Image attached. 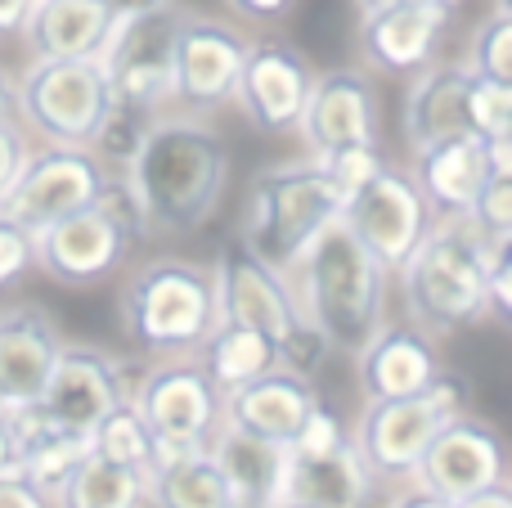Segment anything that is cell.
Segmentation results:
<instances>
[{
	"label": "cell",
	"mask_w": 512,
	"mask_h": 508,
	"mask_svg": "<svg viewBox=\"0 0 512 508\" xmlns=\"http://www.w3.org/2000/svg\"><path fill=\"white\" fill-rule=\"evenodd\" d=\"M230 144L203 113L149 117L140 144L122 167V189L144 234L185 239L212 225L230 189Z\"/></svg>",
	"instance_id": "cell-1"
},
{
	"label": "cell",
	"mask_w": 512,
	"mask_h": 508,
	"mask_svg": "<svg viewBox=\"0 0 512 508\" xmlns=\"http://www.w3.org/2000/svg\"><path fill=\"white\" fill-rule=\"evenodd\" d=\"M117 18L113 0H32L18 36L32 59H99Z\"/></svg>",
	"instance_id": "cell-24"
},
{
	"label": "cell",
	"mask_w": 512,
	"mask_h": 508,
	"mask_svg": "<svg viewBox=\"0 0 512 508\" xmlns=\"http://www.w3.org/2000/svg\"><path fill=\"white\" fill-rule=\"evenodd\" d=\"M0 508H54V504L50 491H41L23 468H9V473H0Z\"/></svg>",
	"instance_id": "cell-40"
},
{
	"label": "cell",
	"mask_w": 512,
	"mask_h": 508,
	"mask_svg": "<svg viewBox=\"0 0 512 508\" xmlns=\"http://www.w3.org/2000/svg\"><path fill=\"white\" fill-rule=\"evenodd\" d=\"M59 342V324L41 302L0 306V410L41 401Z\"/></svg>",
	"instance_id": "cell-20"
},
{
	"label": "cell",
	"mask_w": 512,
	"mask_h": 508,
	"mask_svg": "<svg viewBox=\"0 0 512 508\" xmlns=\"http://www.w3.org/2000/svg\"><path fill=\"white\" fill-rule=\"evenodd\" d=\"M207 450H212L216 468H221L225 486H230L234 508H270L279 500V477H283V459H288L283 446H270V441L248 437V432L225 423Z\"/></svg>",
	"instance_id": "cell-28"
},
{
	"label": "cell",
	"mask_w": 512,
	"mask_h": 508,
	"mask_svg": "<svg viewBox=\"0 0 512 508\" xmlns=\"http://www.w3.org/2000/svg\"><path fill=\"white\" fill-rule=\"evenodd\" d=\"M454 508H512V491H508V482H499V486H486V491L463 495Z\"/></svg>",
	"instance_id": "cell-44"
},
{
	"label": "cell",
	"mask_w": 512,
	"mask_h": 508,
	"mask_svg": "<svg viewBox=\"0 0 512 508\" xmlns=\"http://www.w3.org/2000/svg\"><path fill=\"white\" fill-rule=\"evenodd\" d=\"M36 270V234L0 216V293Z\"/></svg>",
	"instance_id": "cell-37"
},
{
	"label": "cell",
	"mask_w": 512,
	"mask_h": 508,
	"mask_svg": "<svg viewBox=\"0 0 512 508\" xmlns=\"http://www.w3.org/2000/svg\"><path fill=\"white\" fill-rule=\"evenodd\" d=\"M486 315H495L499 324H508L512 315V243L490 252L486 266Z\"/></svg>",
	"instance_id": "cell-39"
},
{
	"label": "cell",
	"mask_w": 512,
	"mask_h": 508,
	"mask_svg": "<svg viewBox=\"0 0 512 508\" xmlns=\"http://www.w3.org/2000/svg\"><path fill=\"white\" fill-rule=\"evenodd\" d=\"M180 14L167 5L140 9V14H122L108 36L104 54V77L113 90V104L135 117H158L167 104H176V27Z\"/></svg>",
	"instance_id": "cell-8"
},
{
	"label": "cell",
	"mask_w": 512,
	"mask_h": 508,
	"mask_svg": "<svg viewBox=\"0 0 512 508\" xmlns=\"http://www.w3.org/2000/svg\"><path fill=\"white\" fill-rule=\"evenodd\" d=\"M117 315L126 342L140 356H194L198 342L221 320L212 266L189 257H149L122 279Z\"/></svg>",
	"instance_id": "cell-4"
},
{
	"label": "cell",
	"mask_w": 512,
	"mask_h": 508,
	"mask_svg": "<svg viewBox=\"0 0 512 508\" xmlns=\"http://www.w3.org/2000/svg\"><path fill=\"white\" fill-rule=\"evenodd\" d=\"M140 239H144L140 216H135L122 180H117L90 207L36 230V270L50 284L86 293V288H99L122 275L126 257H131V248Z\"/></svg>",
	"instance_id": "cell-6"
},
{
	"label": "cell",
	"mask_w": 512,
	"mask_h": 508,
	"mask_svg": "<svg viewBox=\"0 0 512 508\" xmlns=\"http://www.w3.org/2000/svg\"><path fill=\"white\" fill-rule=\"evenodd\" d=\"M468 63H427L414 72L405 90V108H400V131H405L409 149H427L436 140L468 131V113H463V95H468Z\"/></svg>",
	"instance_id": "cell-26"
},
{
	"label": "cell",
	"mask_w": 512,
	"mask_h": 508,
	"mask_svg": "<svg viewBox=\"0 0 512 508\" xmlns=\"http://www.w3.org/2000/svg\"><path fill=\"white\" fill-rule=\"evenodd\" d=\"M373 473L364 468L360 450H355L351 432L342 446L319 450V455H292L283 459L279 477V500L306 504V508H369L373 504Z\"/></svg>",
	"instance_id": "cell-23"
},
{
	"label": "cell",
	"mask_w": 512,
	"mask_h": 508,
	"mask_svg": "<svg viewBox=\"0 0 512 508\" xmlns=\"http://www.w3.org/2000/svg\"><path fill=\"white\" fill-rule=\"evenodd\" d=\"M346 198L328 180V171L315 158H292L256 171L248 203H243V248L261 257L265 266L288 270L310 248L324 225L342 216Z\"/></svg>",
	"instance_id": "cell-5"
},
{
	"label": "cell",
	"mask_w": 512,
	"mask_h": 508,
	"mask_svg": "<svg viewBox=\"0 0 512 508\" xmlns=\"http://www.w3.org/2000/svg\"><path fill=\"white\" fill-rule=\"evenodd\" d=\"M454 9L445 5H382L360 14V50L373 72L414 77L436 63L441 41L450 36Z\"/></svg>",
	"instance_id": "cell-19"
},
{
	"label": "cell",
	"mask_w": 512,
	"mask_h": 508,
	"mask_svg": "<svg viewBox=\"0 0 512 508\" xmlns=\"http://www.w3.org/2000/svg\"><path fill=\"white\" fill-rule=\"evenodd\" d=\"M342 441H346L342 419H337L324 401H315L306 410V419H301V432L292 437L288 450L292 455H319V450H333V446H342Z\"/></svg>",
	"instance_id": "cell-38"
},
{
	"label": "cell",
	"mask_w": 512,
	"mask_h": 508,
	"mask_svg": "<svg viewBox=\"0 0 512 508\" xmlns=\"http://www.w3.org/2000/svg\"><path fill=\"white\" fill-rule=\"evenodd\" d=\"M27 14H32V0H0V41L23 32Z\"/></svg>",
	"instance_id": "cell-43"
},
{
	"label": "cell",
	"mask_w": 512,
	"mask_h": 508,
	"mask_svg": "<svg viewBox=\"0 0 512 508\" xmlns=\"http://www.w3.org/2000/svg\"><path fill=\"white\" fill-rule=\"evenodd\" d=\"M27 158V135L18 122H0V198H5L9 180L18 176V167H23Z\"/></svg>",
	"instance_id": "cell-41"
},
{
	"label": "cell",
	"mask_w": 512,
	"mask_h": 508,
	"mask_svg": "<svg viewBox=\"0 0 512 508\" xmlns=\"http://www.w3.org/2000/svg\"><path fill=\"white\" fill-rule=\"evenodd\" d=\"M270 508H306V504H288V500H274Z\"/></svg>",
	"instance_id": "cell-50"
},
{
	"label": "cell",
	"mask_w": 512,
	"mask_h": 508,
	"mask_svg": "<svg viewBox=\"0 0 512 508\" xmlns=\"http://www.w3.org/2000/svg\"><path fill=\"white\" fill-rule=\"evenodd\" d=\"M315 68L310 59L288 41H248L234 86V104L256 131L265 135H292L297 117L306 108Z\"/></svg>",
	"instance_id": "cell-15"
},
{
	"label": "cell",
	"mask_w": 512,
	"mask_h": 508,
	"mask_svg": "<svg viewBox=\"0 0 512 508\" xmlns=\"http://www.w3.org/2000/svg\"><path fill=\"white\" fill-rule=\"evenodd\" d=\"M0 122H18V90L5 63H0Z\"/></svg>",
	"instance_id": "cell-45"
},
{
	"label": "cell",
	"mask_w": 512,
	"mask_h": 508,
	"mask_svg": "<svg viewBox=\"0 0 512 508\" xmlns=\"http://www.w3.org/2000/svg\"><path fill=\"white\" fill-rule=\"evenodd\" d=\"M315 162L328 171V180L337 185V194L342 198H351L355 189L373 176V171L387 167L382 153H378V144H346V149H333V153H324V158H315Z\"/></svg>",
	"instance_id": "cell-36"
},
{
	"label": "cell",
	"mask_w": 512,
	"mask_h": 508,
	"mask_svg": "<svg viewBox=\"0 0 512 508\" xmlns=\"http://www.w3.org/2000/svg\"><path fill=\"white\" fill-rule=\"evenodd\" d=\"M18 468V450H14V428H9V414L0 410V473Z\"/></svg>",
	"instance_id": "cell-47"
},
{
	"label": "cell",
	"mask_w": 512,
	"mask_h": 508,
	"mask_svg": "<svg viewBox=\"0 0 512 508\" xmlns=\"http://www.w3.org/2000/svg\"><path fill=\"white\" fill-rule=\"evenodd\" d=\"M342 221L351 225V234L373 252L387 275H396L409 261V252L423 243V234L432 230V207L418 194L414 176L400 167H382L355 189L342 203Z\"/></svg>",
	"instance_id": "cell-11"
},
{
	"label": "cell",
	"mask_w": 512,
	"mask_h": 508,
	"mask_svg": "<svg viewBox=\"0 0 512 508\" xmlns=\"http://www.w3.org/2000/svg\"><path fill=\"white\" fill-rule=\"evenodd\" d=\"M360 5V14H369V9H382V5H445V9H459L463 0H355Z\"/></svg>",
	"instance_id": "cell-48"
},
{
	"label": "cell",
	"mask_w": 512,
	"mask_h": 508,
	"mask_svg": "<svg viewBox=\"0 0 512 508\" xmlns=\"http://www.w3.org/2000/svg\"><path fill=\"white\" fill-rule=\"evenodd\" d=\"M90 450L104 455V459H117V464L140 468V473H149V468L158 464L153 432L144 428V419H140V410L131 405V396H126L122 405H113V410L90 428Z\"/></svg>",
	"instance_id": "cell-32"
},
{
	"label": "cell",
	"mask_w": 512,
	"mask_h": 508,
	"mask_svg": "<svg viewBox=\"0 0 512 508\" xmlns=\"http://www.w3.org/2000/svg\"><path fill=\"white\" fill-rule=\"evenodd\" d=\"M50 504L54 508H149V473L86 450L77 459V468L54 486Z\"/></svg>",
	"instance_id": "cell-29"
},
{
	"label": "cell",
	"mask_w": 512,
	"mask_h": 508,
	"mask_svg": "<svg viewBox=\"0 0 512 508\" xmlns=\"http://www.w3.org/2000/svg\"><path fill=\"white\" fill-rule=\"evenodd\" d=\"M194 360L221 392H234V387L252 383L256 374L279 365V347L265 333H256L239 320H216V329L198 342Z\"/></svg>",
	"instance_id": "cell-31"
},
{
	"label": "cell",
	"mask_w": 512,
	"mask_h": 508,
	"mask_svg": "<svg viewBox=\"0 0 512 508\" xmlns=\"http://www.w3.org/2000/svg\"><path fill=\"white\" fill-rule=\"evenodd\" d=\"M225 5H230L234 14L243 18V23H261V27H270V23H279V18H288L297 0H225Z\"/></svg>",
	"instance_id": "cell-42"
},
{
	"label": "cell",
	"mask_w": 512,
	"mask_h": 508,
	"mask_svg": "<svg viewBox=\"0 0 512 508\" xmlns=\"http://www.w3.org/2000/svg\"><path fill=\"white\" fill-rule=\"evenodd\" d=\"M391 508H454V504L441 500V495H432V491H423V486H409V491L400 495Z\"/></svg>",
	"instance_id": "cell-46"
},
{
	"label": "cell",
	"mask_w": 512,
	"mask_h": 508,
	"mask_svg": "<svg viewBox=\"0 0 512 508\" xmlns=\"http://www.w3.org/2000/svg\"><path fill=\"white\" fill-rule=\"evenodd\" d=\"M117 185V171L99 158L95 149H77V144H41L27 149L18 176L9 180L5 198H0V216L18 221L23 230H45V225L63 221V216L90 207Z\"/></svg>",
	"instance_id": "cell-10"
},
{
	"label": "cell",
	"mask_w": 512,
	"mask_h": 508,
	"mask_svg": "<svg viewBox=\"0 0 512 508\" xmlns=\"http://www.w3.org/2000/svg\"><path fill=\"white\" fill-rule=\"evenodd\" d=\"M468 225L490 243V248H504L512 243V176H490L481 185V194L468 207Z\"/></svg>",
	"instance_id": "cell-35"
},
{
	"label": "cell",
	"mask_w": 512,
	"mask_h": 508,
	"mask_svg": "<svg viewBox=\"0 0 512 508\" xmlns=\"http://www.w3.org/2000/svg\"><path fill=\"white\" fill-rule=\"evenodd\" d=\"M131 396V383H126V365L113 356L108 347H95V342H59V356H54V369L45 378L41 392V410L50 419L68 423V428L86 432L104 419L113 405H122Z\"/></svg>",
	"instance_id": "cell-14"
},
{
	"label": "cell",
	"mask_w": 512,
	"mask_h": 508,
	"mask_svg": "<svg viewBox=\"0 0 512 508\" xmlns=\"http://www.w3.org/2000/svg\"><path fill=\"white\" fill-rule=\"evenodd\" d=\"M315 401H319V392L310 378L274 365V369H265V374H256L252 383L225 392V423L248 432V437H261V441H270V446L288 450L292 437L301 432V419H306V410Z\"/></svg>",
	"instance_id": "cell-22"
},
{
	"label": "cell",
	"mask_w": 512,
	"mask_h": 508,
	"mask_svg": "<svg viewBox=\"0 0 512 508\" xmlns=\"http://www.w3.org/2000/svg\"><path fill=\"white\" fill-rule=\"evenodd\" d=\"M414 185L427 198L432 216H468L472 198L481 194V185L490 180L486 162V140L472 131L436 140L427 149L414 153Z\"/></svg>",
	"instance_id": "cell-25"
},
{
	"label": "cell",
	"mask_w": 512,
	"mask_h": 508,
	"mask_svg": "<svg viewBox=\"0 0 512 508\" xmlns=\"http://www.w3.org/2000/svg\"><path fill=\"white\" fill-rule=\"evenodd\" d=\"M14 90L18 126L41 144L90 149L117 108L99 59H32L23 77H14Z\"/></svg>",
	"instance_id": "cell-7"
},
{
	"label": "cell",
	"mask_w": 512,
	"mask_h": 508,
	"mask_svg": "<svg viewBox=\"0 0 512 508\" xmlns=\"http://www.w3.org/2000/svg\"><path fill=\"white\" fill-rule=\"evenodd\" d=\"M490 243L468 225V216H436L409 261L396 270L409 324L427 338H454L486 320V266Z\"/></svg>",
	"instance_id": "cell-3"
},
{
	"label": "cell",
	"mask_w": 512,
	"mask_h": 508,
	"mask_svg": "<svg viewBox=\"0 0 512 508\" xmlns=\"http://www.w3.org/2000/svg\"><path fill=\"white\" fill-rule=\"evenodd\" d=\"M248 54V36L221 18L180 14L176 27V104L189 113H216L234 104L239 68Z\"/></svg>",
	"instance_id": "cell-17"
},
{
	"label": "cell",
	"mask_w": 512,
	"mask_h": 508,
	"mask_svg": "<svg viewBox=\"0 0 512 508\" xmlns=\"http://www.w3.org/2000/svg\"><path fill=\"white\" fill-rule=\"evenodd\" d=\"M441 423L445 419L436 414V405L427 401V392L387 396V401H364L351 441H355V450H360L364 468L373 473V482L414 486V468Z\"/></svg>",
	"instance_id": "cell-13"
},
{
	"label": "cell",
	"mask_w": 512,
	"mask_h": 508,
	"mask_svg": "<svg viewBox=\"0 0 512 508\" xmlns=\"http://www.w3.org/2000/svg\"><path fill=\"white\" fill-rule=\"evenodd\" d=\"M463 113H468V131L481 140H499L512 135V81H495L472 72L468 95H463Z\"/></svg>",
	"instance_id": "cell-33"
},
{
	"label": "cell",
	"mask_w": 512,
	"mask_h": 508,
	"mask_svg": "<svg viewBox=\"0 0 512 508\" xmlns=\"http://www.w3.org/2000/svg\"><path fill=\"white\" fill-rule=\"evenodd\" d=\"M508 482V441L490 419L459 414L441 423L414 468V486L459 504L463 495Z\"/></svg>",
	"instance_id": "cell-12"
},
{
	"label": "cell",
	"mask_w": 512,
	"mask_h": 508,
	"mask_svg": "<svg viewBox=\"0 0 512 508\" xmlns=\"http://www.w3.org/2000/svg\"><path fill=\"white\" fill-rule=\"evenodd\" d=\"M283 275H288L301 315L324 333L328 351L355 356L387 324L391 275L373 261V252L355 239L342 216L324 225Z\"/></svg>",
	"instance_id": "cell-2"
},
{
	"label": "cell",
	"mask_w": 512,
	"mask_h": 508,
	"mask_svg": "<svg viewBox=\"0 0 512 508\" xmlns=\"http://www.w3.org/2000/svg\"><path fill=\"white\" fill-rule=\"evenodd\" d=\"M355 374H360L364 401H387V396H414L441 369L436 338H427L418 324H382L360 351H355Z\"/></svg>",
	"instance_id": "cell-21"
},
{
	"label": "cell",
	"mask_w": 512,
	"mask_h": 508,
	"mask_svg": "<svg viewBox=\"0 0 512 508\" xmlns=\"http://www.w3.org/2000/svg\"><path fill=\"white\" fill-rule=\"evenodd\" d=\"M149 508H234L212 450L162 455L149 468Z\"/></svg>",
	"instance_id": "cell-30"
},
{
	"label": "cell",
	"mask_w": 512,
	"mask_h": 508,
	"mask_svg": "<svg viewBox=\"0 0 512 508\" xmlns=\"http://www.w3.org/2000/svg\"><path fill=\"white\" fill-rule=\"evenodd\" d=\"M117 14H140V9H153V5H167V0H113Z\"/></svg>",
	"instance_id": "cell-49"
},
{
	"label": "cell",
	"mask_w": 512,
	"mask_h": 508,
	"mask_svg": "<svg viewBox=\"0 0 512 508\" xmlns=\"http://www.w3.org/2000/svg\"><path fill=\"white\" fill-rule=\"evenodd\" d=\"M292 135H301L310 158H324V153L346 149V144H378V90H373V77L360 68L315 72Z\"/></svg>",
	"instance_id": "cell-18"
},
{
	"label": "cell",
	"mask_w": 512,
	"mask_h": 508,
	"mask_svg": "<svg viewBox=\"0 0 512 508\" xmlns=\"http://www.w3.org/2000/svg\"><path fill=\"white\" fill-rule=\"evenodd\" d=\"M216 275V302H221V320H239L248 329L265 333V338L279 347L292 333L301 329V306L292 297V284L283 270L265 266L261 257H252L243 243L221 248L212 266Z\"/></svg>",
	"instance_id": "cell-16"
},
{
	"label": "cell",
	"mask_w": 512,
	"mask_h": 508,
	"mask_svg": "<svg viewBox=\"0 0 512 508\" xmlns=\"http://www.w3.org/2000/svg\"><path fill=\"white\" fill-rule=\"evenodd\" d=\"M463 63H468L472 72H481V77L512 81V9H508V0H499V5L490 9V18H481Z\"/></svg>",
	"instance_id": "cell-34"
},
{
	"label": "cell",
	"mask_w": 512,
	"mask_h": 508,
	"mask_svg": "<svg viewBox=\"0 0 512 508\" xmlns=\"http://www.w3.org/2000/svg\"><path fill=\"white\" fill-rule=\"evenodd\" d=\"M131 405L153 432L158 459L180 450H207L225 428V392L203 374L194 356L158 360L131 387Z\"/></svg>",
	"instance_id": "cell-9"
},
{
	"label": "cell",
	"mask_w": 512,
	"mask_h": 508,
	"mask_svg": "<svg viewBox=\"0 0 512 508\" xmlns=\"http://www.w3.org/2000/svg\"><path fill=\"white\" fill-rule=\"evenodd\" d=\"M9 428H14V450H18V468L32 477L41 491L54 495V486L77 468V459L90 450V437L68 423L50 419L41 405H23V410H5Z\"/></svg>",
	"instance_id": "cell-27"
}]
</instances>
